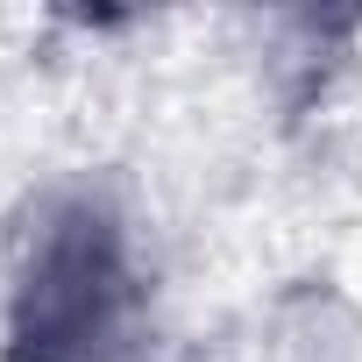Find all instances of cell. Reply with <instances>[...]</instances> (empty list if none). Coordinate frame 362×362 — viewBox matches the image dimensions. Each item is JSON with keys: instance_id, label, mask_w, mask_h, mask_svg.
<instances>
[{"instance_id": "obj_1", "label": "cell", "mask_w": 362, "mask_h": 362, "mask_svg": "<svg viewBox=\"0 0 362 362\" xmlns=\"http://www.w3.org/2000/svg\"><path fill=\"white\" fill-rule=\"evenodd\" d=\"M121 313H128V270L121 242L100 214H64L22 284L15 313V355L22 362H100L121 348Z\"/></svg>"}]
</instances>
